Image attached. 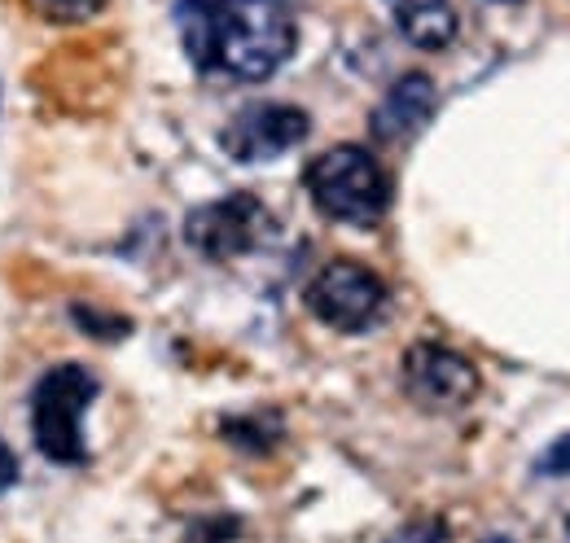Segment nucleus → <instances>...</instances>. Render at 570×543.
<instances>
[{
  "mask_svg": "<svg viewBox=\"0 0 570 543\" xmlns=\"http://www.w3.org/2000/svg\"><path fill=\"white\" fill-rule=\"evenodd\" d=\"M22 474V465H18V456H13V447L0 438V491H9L13 482Z\"/></svg>",
  "mask_w": 570,
  "mask_h": 543,
  "instance_id": "obj_13",
  "label": "nucleus"
},
{
  "mask_svg": "<svg viewBox=\"0 0 570 543\" xmlns=\"http://www.w3.org/2000/svg\"><path fill=\"white\" fill-rule=\"evenodd\" d=\"M386 9H391L395 31L413 49H426V53L448 49L456 40V31H461L452 0H386Z\"/></svg>",
  "mask_w": 570,
  "mask_h": 543,
  "instance_id": "obj_9",
  "label": "nucleus"
},
{
  "mask_svg": "<svg viewBox=\"0 0 570 543\" xmlns=\"http://www.w3.org/2000/svg\"><path fill=\"white\" fill-rule=\"evenodd\" d=\"M404 386L422 407L452 412V407H465L479 395V368L465 355H456L452 346L417 342L404 355Z\"/></svg>",
  "mask_w": 570,
  "mask_h": 543,
  "instance_id": "obj_7",
  "label": "nucleus"
},
{
  "mask_svg": "<svg viewBox=\"0 0 570 543\" xmlns=\"http://www.w3.org/2000/svg\"><path fill=\"white\" fill-rule=\"evenodd\" d=\"M303 303L321 325L338 334H360L386 312V285L356 259H334L307 280Z\"/></svg>",
  "mask_w": 570,
  "mask_h": 543,
  "instance_id": "obj_4",
  "label": "nucleus"
},
{
  "mask_svg": "<svg viewBox=\"0 0 570 543\" xmlns=\"http://www.w3.org/2000/svg\"><path fill=\"white\" fill-rule=\"evenodd\" d=\"M40 9V18L49 22H88L106 9V0H31Z\"/></svg>",
  "mask_w": 570,
  "mask_h": 543,
  "instance_id": "obj_10",
  "label": "nucleus"
},
{
  "mask_svg": "<svg viewBox=\"0 0 570 543\" xmlns=\"http://www.w3.org/2000/svg\"><path fill=\"white\" fill-rule=\"evenodd\" d=\"M434 106H439L434 79L422 75V70H409V75H400V79L386 88V97L377 101V110H373V119H368V124H373V136L386 140V145L409 140V136H417L430 124Z\"/></svg>",
  "mask_w": 570,
  "mask_h": 543,
  "instance_id": "obj_8",
  "label": "nucleus"
},
{
  "mask_svg": "<svg viewBox=\"0 0 570 543\" xmlns=\"http://www.w3.org/2000/svg\"><path fill=\"white\" fill-rule=\"evenodd\" d=\"M497 4H518V0H497Z\"/></svg>",
  "mask_w": 570,
  "mask_h": 543,
  "instance_id": "obj_15",
  "label": "nucleus"
},
{
  "mask_svg": "<svg viewBox=\"0 0 570 543\" xmlns=\"http://www.w3.org/2000/svg\"><path fill=\"white\" fill-rule=\"evenodd\" d=\"M268 210L255 203L250 194H233V198H219L198 210H189L185 219V241L203 255V259H237L246 250H255L264 237H268Z\"/></svg>",
  "mask_w": 570,
  "mask_h": 543,
  "instance_id": "obj_5",
  "label": "nucleus"
},
{
  "mask_svg": "<svg viewBox=\"0 0 570 543\" xmlns=\"http://www.w3.org/2000/svg\"><path fill=\"white\" fill-rule=\"evenodd\" d=\"M312 132V119L298 110V106H285V101H259V106H246L228 128L219 136L224 154L233 162H273L289 154L294 145H303Z\"/></svg>",
  "mask_w": 570,
  "mask_h": 543,
  "instance_id": "obj_6",
  "label": "nucleus"
},
{
  "mask_svg": "<svg viewBox=\"0 0 570 543\" xmlns=\"http://www.w3.org/2000/svg\"><path fill=\"white\" fill-rule=\"evenodd\" d=\"M567 535H570V522H567Z\"/></svg>",
  "mask_w": 570,
  "mask_h": 543,
  "instance_id": "obj_16",
  "label": "nucleus"
},
{
  "mask_svg": "<svg viewBox=\"0 0 570 543\" xmlns=\"http://www.w3.org/2000/svg\"><path fill=\"white\" fill-rule=\"evenodd\" d=\"M176 27L203 75L268 79L289 62L298 22L289 0H180Z\"/></svg>",
  "mask_w": 570,
  "mask_h": 543,
  "instance_id": "obj_1",
  "label": "nucleus"
},
{
  "mask_svg": "<svg viewBox=\"0 0 570 543\" xmlns=\"http://www.w3.org/2000/svg\"><path fill=\"white\" fill-rule=\"evenodd\" d=\"M242 526L237 522H207V526H194L189 535H237Z\"/></svg>",
  "mask_w": 570,
  "mask_h": 543,
  "instance_id": "obj_14",
  "label": "nucleus"
},
{
  "mask_svg": "<svg viewBox=\"0 0 570 543\" xmlns=\"http://www.w3.org/2000/svg\"><path fill=\"white\" fill-rule=\"evenodd\" d=\"M303 185L316 210L334 224L373 228L391 206V176L364 145H334L307 162Z\"/></svg>",
  "mask_w": 570,
  "mask_h": 543,
  "instance_id": "obj_2",
  "label": "nucleus"
},
{
  "mask_svg": "<svg viewBox=\"0 0 570 543\" xmlns=\"http://www.w3.org/2000/svg\"><path fill=\"white\" fill-rule=\"evenodd\" d=\"M540 474L544 477H570V434L558 438L544 456H540Z\"/></svg>",
  "mask_w": 570,
  "mask_h": 543,
  "instance_id": "obj_12",
  "label": "nucleus"
},
{
  "mask_svg": "<svg viewBox=\"0 0 570 543\" xmlns=\"http://www.w3.org/2000/svg\"><path fill=\"white\" fill-rule=\"evenodd\" d=\"M101 382L92 368L83 364H58L49 368L36 391H31V438L40 447L45 461L53 465H83L88 461V443H83V412L97 399Z\"/></svg>",
  "mask_w": 570,
  "mask_h": 543,
  "instance_id": "obj_3",
  "label": "nucleus"
},
{
  "mask_svg": "<svg viewBox=\"0 0 570 543\" xmlns=\"http://www.w3.org/2000/svg\"><path fill=\"white\" fill-rule=\"evenodd\" d=\"M71 316L83 329H97L92 338H128V320H106V316H97V312H88V307H75Z\"/></svg>",
  "mask_w": 570,
  "mask_h": 543,
  "instance_id": "obj_11",
  "label": "nucleus"
}]
</instances>
